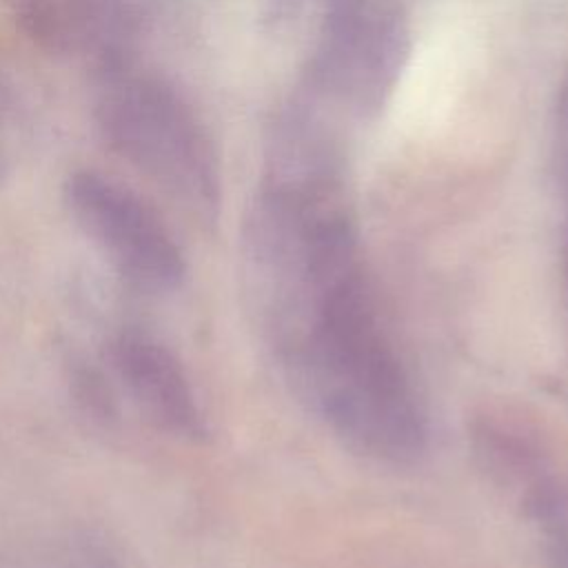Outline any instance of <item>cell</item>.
<instances>
[{
    "label": "cell",
    "mask_w": 568,
    "mask_h": 568,
    "mask_svg": "<svg viewBox=\"0 0 568 568\" xmlns=\"http://www.w3.org/2000/svg\"><path fill=\"white\" fill-rule=\"evenodd\" d=\"M93 115L111 151L193 215H217V153L193 106L166 78L135 69L122 55L106 58Z\"/></svg>",
    "instance_id": "2"
},
{
    "label": "cell",
    "mask_w": 568,
    "mask_h": 568,
    "mask_svg": "<svg viewBox=\"0 0 568 568\" xmlns=\"http://www.w3.org/2000/svg\"><path fill=\"white\" fill-rule=\"evenodd\" d=\"M11 173V144H9V133L0 113V186L9 180Z\"/></svg>",
    "instance_id": "9"
},
{
    "label": "cell",
    "mask_w": 568,
    "mask_h": 568,
    "mask_svg": "<svg viewBox=\"0 0 568 568\" xmlns=\"http://www.w3.org/2000/svg\"><path fill=\"white\" fill-rule=\"evenodd\" d=\"M564 257H566V277H568V231H566V246H564Z\"/></svg>",
    "instance_id": "11"
},
{
    "label": "cell",
    "mask_w": 568,
    "mask_h": 568,
    "mask_svg": "<svg viewBox=\"0 0 568 568\" xmlns=\"http://www.w3.org/2000/svg\"><path fill=\"white\" fill-rule=\"evenodd\" d=\"M9 2H13L16 7H20V11L24 13V18L31 20L33 24H38V20L42 18L44 7H47V0H9Z\"/></svg>",
    "instance_id": "10"
},
{
    "label": "cell",
    "mask_w": 568,
    "mask_h": 568,
    "mask_svg": "<svg viewBox=\"0 0 568 568\" xmlns=\"http://www.w3.org/2000/svg\"><path fill=\"white\" fill-rule=\"evenodd\" d=\"M89 9L95 11V24L115 29L120 24L118 16V0H84Z\"/></svg>",
    "instance_id": "8"
},
{
    "label": "cell",
    "mask_w": 568,
    "mask_h": 568,
    "mask_svg": "<svg viewBox=\"0 0 568 568\" xmlns=\"http://www.w3.org/2000/svg\"><path fill=\"white\" fill-rule=\"evenodd\" d=\"M557 135H555V144H557V158L561 164V171L568 180V80L561 89L559 95V104H557Z\"/></svg>",
    "instance_id": "7"
},
{
    "label": "cell",
    "mask_w": 568,
    "mask_h": 568,
    "mask_svg": "<svg viewBox=\"0 0 568 568\" xmlns=\"http://www.w3.org/2000/svg\"><path fill=\"white\" fill-rule=\"evenodd\" d=\"M406 36L399 11L386 0H326L311 93L359 113L379 109L402 71Z\"/></svg>",
    "instance_id": "4"
},
{
    "label": "cell",
    "mask_w": 568,
    "mask_h": 568,
    "mask_svg": "<svg viewBox=\"0 0 568 568\" xmlns=\"http://www.w3.org/2000/svg\"><path fill=\"white\" fill-rule=\"evenodd\" d=\"M113 368L142 415L162 433L200 442L206 417L178 357L158 339L126 331L111 344Z\"/></svg>",
    "instance_id": "5"
},
{
    "label": "cell",
    "mask_w": 568,
    "mask_h": 568,
    "mask_svg": "<svg viewBox=\"0 0 568 568\" xmlns=\"http://www.w3.org/2000/svg\"><path fill=\"white\" fill-rule=\"evenodd\" d=\"M78 561L82 568H126L102 539H93L91 535L80 539Z\"/></svg>",
    "instance_id": "6"
},
{
    "label": "cell",
    "mask_w": 568,
    "mask_h": 568,
    "mask_svg": "<svg viewBox=\"0 0 568 568\" xmlns=\"http://www.w3.org/2000/svg\"><path fill=\"white\" fill-rule=\"evenodd\" d=\"M266 342L300 399L348 448L413 464L428 413L362 260L359 240L311 248L248 286Z\"/></svg>",
    "instance_id": "1"
},
{
    "label": "cell",
    "mask_w": 568,
    "mask_h": 568,
    "mask_svg": "<svg viewBox=\"0 0 568 568\" xmlns=\"http://www.w3.org/2000/svg\"><path fill=\"white\" fill-rule=\"evenodd\" d=\"M64 204L75 226L129 284L149 293L175 291L184 253L164 220L129 186L82 169L64 182Z\"/></svg>",
    "instance_id": "3"
}]
</instances>
